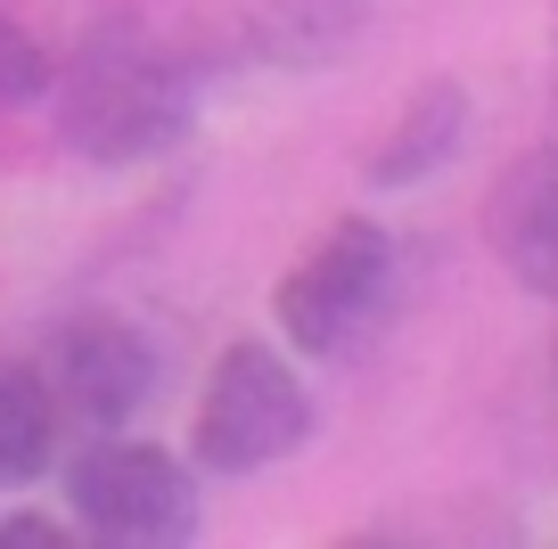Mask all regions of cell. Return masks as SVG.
<instances>
[{
	"label": "cell",
	"instance_id": "cell-1",
	"mask_svg": "<svg viewBox=\"0 0 558 549\" xmlns=\"http://www.w3.org/2000/svg\"><path fill=\"white\" fill-rule=\"evenodd\" d=\"M58 99V148L99 172L157 164L197 132V74L181 50L132 34V25H90L74 58L50 83Z\"/></svg>",
	"mask_w": 558,
	"mask_h": 549
},
{
	"label": "cell",
	"instance_id": "cell-2",
	"mask_svg": "<svg viewBox=\"0 0 558 549\" xmlns=\"http://www.w3.org/2000/svg\"><path fill=\"white\" fill-rule=\"evenodd\" d=\"M313 386L271 337H230L190 418V467L206 476H263L313 443Z\"/></svg>",
	"mask_w": 558,
	"mask_h": 549
},
{
	"label": "cell",
	"instance_id": "cell-3",
	"mask_svg": "<svg viewBox=\"0 0 558 549\" xmlns=\"http://www.w3.org/2000/svg\"><path fill=\"white\" fill-rule=\"evenodd\" d=\"M395 279H402V255H395V230L369 222V213H337L296 263L288 279L271 288V312H279V337L296 344L304 361H337L386 320L395 304Z\"/></svg>",
	"mask_w": 558,
	"mask_h": 549
},
{
	"label": "cell",
	"instance_id": "cell-4",
	"mask_svg": "<svg viewBox=\"0 0 558 549\" xmlns=\"http://www.w3.org/2000/svg\"><path fill=\"white\" fill-rule=\"evenodd\" d=\"M66 509L83 533L116 549H181L197 533V476L165 443L116 427L66 460Z\"/></svg>",
	"mask_w": 558,
	"mask_h": 549
},
{
	"label": "cell",
	"instance_id": "cell-5",
	"mask_svg": "<svg viewBox=\"0 0 558 549\" xmlns=\"http://www.w3.org/2000/svg\"><path fill=\"white\" fill-rule=\"evenodd\" d=\"M41 378H50L58 411L90 435H116L132 427L165 386V344L148 337L140 320L90 304V312H66V320L41 337Z\"/></svg>",
	"mask_w": 558,
	"mask_h": 549
},
{
	"label": "cell",
	"instance_id": "cell-6",
	"mask_svg": "<svg viewBox=\"0 0 558 549\" xmlns=\"http://www.w3.org/2000/svg\"><path fill=\"white\" fill-rule=\"evenodd\" d=\"M469 90L452 83V74H436V83H418L411 99L395 107V123H386L378 139L362 148V181L378 197H402V190H427L436 172L460 164V148H469Z\"/></svg>",
	"mask_w": 558,
	"mask_h": 549
},
{
	"label": "cell",
	"instance_id": "cell-7",
	"mask_svg": "<svg viewBox=\"0 0 558 549\" xmlns=\"http://www.w3.org/2000/svg\"><path fill=\"white\" fill-rule=\"evenodd\" d=\"M485 239L525 295L558 304V148H525L485 197Z\"/></svg>",
	"mask_w": 558,
	"mask_h": 549
},
{
	"label": "cell",
	"instance_id": "cell-8",
	"mask_svg": "<svg viewBox=\"0 0 558 549\" xmlns=\"http://www.w3.org/2000/svg\"><path fill=\"white\" fill-rule=\"evenodd\" d=\"M378 25V0H239V41L271 74H320L353 58Z\"/></svg>",
	"mask_w": 558,
	"mask_h": 549
},
{
	"label": "cell",
	"instance_id": "cell-9",
	"mask_svg": "<svg viewBox=\"0 0 558 549\" xmlns=\"http://www.w3.org/2000/svg\"><path fill=\"white\" fill-rule=\"evenodd\" d=\"M58 435H66V411H58L41 361L0 353V492H25L58 460Z\"/></svg>",
	"mask_w": 558,
	"mask_h": 549
},
{
	"label": "cell",
	"instance_id": "cell-10",
	"mask_svg": "<svg viewBox=\"0 0 558 549\" xmlns=\"http://www.w3.org/2000/svg\"><path fill=\"white\" fill-rule=\"evenodd\" d=\"M50 83H58L50 41H41L25 17H9V9H0V115L41 107V99H50Z\"/></svg>",
	"mask_w": 558,
	"mask_h": 549
},
{
	"label": "cell",
	"instance_id": "cell-11",
	"mask_svg": "<svg viewBox=\"0 0 558 549\" xmlns=\"http://www.w3.org/2000/svg\"><path fill=\"white\" fill-rule=\"evenodd\" d=\"M58 541H66V525H58V516H41V509L0 516V549H58Z\"/></svg>",
	"mask_w": 558,
	"mask_h": 549
}]
</instances>
